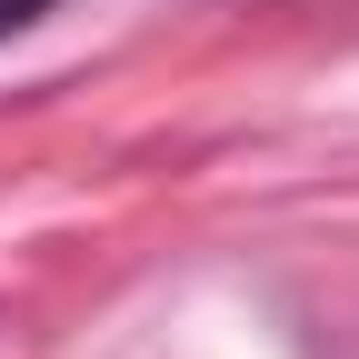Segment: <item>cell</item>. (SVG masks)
<instances>
[{
	"label": "cell",
	"instance_id": "1",
	"mask_svg": "<svg viewBox=\"0 0 359 359\" xmlns=\"http://www.w3.org/2000/svg\"><path fill=\"white\" fill-rule=\"evenodd\" d=\"M40 11H50V0H0V40H11V30H30Z\"/></svg>",
	"mask_w": 359,
	"mask_h": 359
}]
</instances>
